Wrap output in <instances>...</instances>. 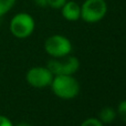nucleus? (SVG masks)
Here are the masks:
<instances>
[{"instance_id": "obj_5", "label": "nucleus", "mask_w": 126, "mask_h": 126, "mask_svg": "<svg viewBox=\"0 0 126 126\" xmlns=\"http://www.w3.org/2000/svg\"><path fill=\"white\" fill-rule=\"evenodd\" d=\"M47 67L53 75H73L80 69V61L78 58L70 55H66L64 60L53 58L48 61Z\"/></svg>"}, {"instance_id": "obj_14", "label": "nucleus", "mask_w": 126, "mask_h": 126, "mask_svg": "<svg viewBox=\"0 0 126 126\" xmlns=\"http://www.w3.org/2000/svg\"><path fill=\"white\" fill-rule=\"evenodd\" d=\"M35 4L39 7H47L48 4H47V0H34Z\"/></svg>"}, {"instance_id": "obj_15", "label": "nucleus", "mask_w": 126, "mask_h": 126, "mask_svg": "<svg viewBox=\"0 0 126 126\" xmlns=\"http://www.w3.org/2000/svg\"><path fill=\"white\" fill-rule=\"evenodd\" d=\"M17 126H31V124H29V123H26V122H22V123H19Z\"/></svg>"}, {"instance_id": "obj_12", "label": "nucleus", "mask_w": 126, "mask_h": 126, "mask_svg": "<svg viewBox=\"0 0 126 126\" xmlns=\"http://www.w3.org/2000/svg\"><path fill=\"white\" fill-rule=\"evenodd\" d=\"M66 0H47V4L53 9H61Z\"/></svg>"}, {"instance_id": "obj_4", "label": "nucleus", "mask_w": 126, "mask_h": 126, "mask_svg": "<svg viewBox=\"0 0 126 126\" xmlns=\"http://www.w3.org/2000/svg\"><path fill=\"white\" fill-rule=\"evenodd\" d=\"M44 50L52 58H65L72 51V43L66 37L54 34L49 37L44 42Z\"/></svg>"}, {"instance_id": "obj_3", "label": "nucleus", "mask_w": 126, "mask_h": 126, "mask_svg": "<svg viewBox=\"0 0 126 126\" xmlns=\"http://www.w3.org/2000/svg\"><path fill=\"white\" fill-rule=\"evenodd\" d=\"M35 28L34 19L27 12L17 13L10 21V31L18 39H26L33 33Z\"/></svg>"}, {"instance_id": "obj_8", "label": "nucleus", "mask_w": 126, "mask_h": 126, "mask_svg": "<svg viewBox=\"0 0 126 126\" xmlns=\"http://www.w3.org/2000/svg\"><path fill=\"white\" fill-rule=\"evenodd\" d=\"M116 116H117V112L111 106H105L98 113V120L103 123V124H110L115 121Z\"/></svg>"}, {"instance_id": "obj_1", "label": "nucleus", "mask_w": 126, "mask_h": 126, "mask_svg": "<svg viewBox=\"0 0 126 126\" xmlns=\"http://www.w3.org/2000/svg\"><path fill=\"white\" fill-rule=\"evenodd\" d=\"M50 86L54 95L62 100H72L80 93V84L73 75H54Z\"/></svg>"}, {"instance_id": "obj_6", "label": "nucleus", "mask_w": 126, "mask_h": 126, "mask_svg": "<svg viewBox=\"0 0 126 126\" xmlns=\"http://www.w3.org/2000/svg\"><path fill=\"white\" fill-rule=\"evenodd\" d=\"M53 74L47 66H34L31 67L26 74V80L32 87L43 89L50 86L53 80Z\"/></svg>"}, {"instance_id": "obj_13", "label": "nucleus", "mask_w": 126, "mask_h": 126, "mask_svg": "<svg viewBox=\"0 0 126 126\" xmlns=\"http://www.w3.org/2000/svg\"><path fill=\"white\" fill-rule=\"evenodd\" d=\"M0 126H13V125L7 116L0 115Z\"/></svg>"}, {"instance_id": "obj_9", "label": "nucleus", "mask_w": 126, "mask_h": 126, "mask_svg": "<svg viewBox=\"0 0 126 126\" xmlns=\"http://www.w3.org/2000/svg\"><path fill=\"white\" fill-rule=\"evenodd\" d=\"M17 0H0V18L4 16L13 6Z\"/></svg>"}, {"instance_id": "obj_11", "label": "nucleus", "mask_w": 126, "mask_h": 126, "mask_svg": "<svg viewBox=\"0 0 126 126\" xmlns=\"http://www.w3.org/2000/svg\"><path fill=\"white\" fill-rule=\"evenodd\" d=\"M80 126H104V124H103L98 118L89 117V118H86V120L83 121Z\"/></svg>"}, {"instance_id": "obj_10", "label": "nucleus", "mask_w": 126, "mask_h": 126, "mask_svg": "<svg viewBox=\"0 0 126 126\" xmlns=\"http://www.w3.org/2000/svg\"><path fill=\"white\" fill-rule=\"evenodd\" d=\"M116 112H117V115L120 116L121 120L124 123H126V100L122 101V102L118 104Z\"/></svg>"}, {"instance_id": "obj_2", "label": "nucleus", "mask_w": 126, "mask_h": 126, "mask_svg": "<svg viewBox=\"0 0 126 126\" xmlns=\"http://www.w3.org/2000/svg\"><path fill=\"white\" fill-rule=\"evenodd\" d=\"M107 3L105 0H85L81 6V19L87 23H96L106 16Z\"/></svg>"}, {"instance_id": "obj_7", "label": "nucleus", "mask_w": 126, "mask_h": 126, "mask_svg": "<svg viewBox=\"0 0 126 126\" xmlns=\"http://www.w3.org/2000/svg\"><path fill=\"white\" fill-rule=\"evenodd\" d=\"M61 13L67 21H76L81 19V6L75 1H66L61 8Z\"/></svg>"}]
</instances>
